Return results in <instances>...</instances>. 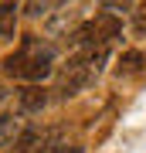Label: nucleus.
Wrapping results in <instances>:
<instances>
[{
  "mask_svg": "<svg viewBox=\"0 0 146 153\" xmlns=\"http://www.w3.org/2000/svg\"><path fill=\"white\" fill-rule=\"evenodd\" d=\"M116 71H119V78H133V75H143L146 71V55L139 48H129L122 51L119 61H116Z\"/></svg>",
  "mask_w": 146,
  "mask_h": 153,
  "instance_id": "20e7f679",
  "label": "nucleus"
},
{
  "mask_svg": "<svg viewBox=\"0 0 146 153\" xmlns=\"http://www.w3.org/2000/svg\"><path fill=\"white\" fill-rule=\"evenodd\" d=\"M21 140V119L17 116H0V150L14 146Z\"/></svg>",
  "mask_w": 146,
  "mask_h": 153,
  "instance_id": "423d86ee",
  "label": "nucleus"
},
{
  "mask_svg": "<svg viewBox=\"0 0 146 153\" xmlns=\"http://www.w3.org/2000/svg\"><path fill=\"white\" fill-rule=\"evenodd\" d=\"M4 99H7V88H0V102H4Z\"/></svg>",
  "mask_w": 146,
  "mask_h": 153,
  "instance_id": "9b49d317",
  "label": "nucleus"
},
{
  "mask_svg": "<svg viewBox=\"0 0 146 153\" xmlns=\"http://www.w3.org/2000/svg\"><path fill=\"white\" fill-rule=\"evenodd\" d=\"M105 65V51L102 48H82L75 58H68V65L61 68V78H58V95L61 99H71L78 95L82 88H88L99 78V71Z\"/></svg>",
  "mask_w": 146,
  "mask_h": 153,
  "instance_id": "f03ea898",
  "label": "nucleus"
},
{
  "mask_svg": "<svg viewBox=\"0 0 146 153\" xmlns=\"http://www.w3.org/2000/svg\"><path fill=\"white\" fill-rule=\"evenodd\" d=\"M54 71V51L48 44H41V38L27 34L21 41V48L10 58H4V75L7 78H21V82H44Z\"/></svg>",
  "mask_w": 146,
  "mask_h": 153,
  "instance_id": "f257e3e1",
  "label": "nucleus"
},
{
  "mask_svg": "<svg viewBox=\"0 0 146 153\" xmlns=\"http://www.w3.org/2000/svg\"><path fill=\"white\" fill-rule=\"evenodd\" d=\"M102 4V10L109 14H126V10H133V0H99Z\"/></svg>",
  "mask_w": 146,
  "mask_h": 153,
  "instance_id": "1a4fd4ad",
  "label": "nucleus"
},
{
  "mask_svg": "<svg viewBox=\"0 0 146 153\" xmlns=\"http://www.w3.org/2000/svg\"><path fill=\"white\" fill-rule=\"evenodd\" d=\"M44 105H48V88L31 82L27 88H21V109L24 112H41Z\"/></svg>",
  "mask_w": 146,
  "mask_h": 153,
  "instance_id": "39448f33",
  "label": "nucleus"
},
{
  "mask_svg": "<svg viewBox=\"0 0 146 153\" xmlns=\"http://www.w3.org/2000/svg\"><path fill=\"white\" fill-rule=\"evenodd\" d=\"M133 31L139 34V38H146V0H139V4L133 7Z\"/></svg>",
  "mask_w": 146,
  "mask_h": 153,
  "instance_id": "6e6552de",
  "label": "nucleus"
},
{
  "mask_svg": "<svg viewBox=\"0 0 146 153\" xmlns=\"http://www.w3.org/2000/svg\"><path fill=\"white\" fill-rule=\"evenodd\" d=\"M61 4H65V0H34V4H31V10H27V14H34V17H38V14H44L41 7H61Z\"/></svg>",
  "mask_w": 146,
  "mask_h": 153,
  "instance_id": "9d476101",
  "label": "nucleus"
},
{
  "mask_svg": "<svg viewBox=\"0 0 146 153\" xmlns=\"http://www.w3.org/2000/svg\"><path fill=\"white\" fill-rule=\"evenodd\" d=\"M122 38V21H119V14H95V17H88L85 24H78L75 34H71V44L75 48H102L109 51V44L112 41H119Z\"/></svg>",
  "mask_w": 146,
  "mask_h": 153,
  "instance_id": "7ed1b4c3",
  "label": "nucleus"
},
{
  "mask_svg": "<svg viewBox=\"0 0 146 153\" xmlns=\"http://www.w3.org/2000/svg\"><path fill=\"white\" fill-rule=\"evenodd\" d=\"M14 31H17V4L7 0L0 4V38H14Z\"/></svg>",
  "mask_w": 146,
  "mask_h": 153,
  "instance_id": "0eeeda50",
  "label": "nucleus"
}]
</instances>
